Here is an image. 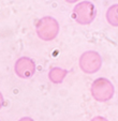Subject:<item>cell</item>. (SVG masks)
<instances>
[{"mask_svg": "<svg viewBox=\"0 0 118 121\" xmlns=\"http://www.w3.org/2000/svg\"><path fill=\"white\" fill-rule=\"evenodd\" d=\"M69 74V71L66 69L59 68V66H54L48 72V79L53 82V84H61L64 80L66 76Z\"/></svg>", "mask_w": 118, "mask_h": 121, "instance_id": "8992f818", "label": "cell"}, {"mask_svg": "<svg viewBox=\"0 0 118 121\" xmlns=\"http://www.w3.org/2000/svg\"><path fill=\"white\" fill-rule=\"evenodd\" d=\"M91 96L97 102H107L112 100L115 94V87L109 79L99 77L95 79L90 87Z\"/></svg>", "mask_w": 118, "mask_h": 121, "instance_id": "7a4b0ae2", "label": "cell"}, {"mask_svg": "<svg viewBox=\"0 0 118 121\" xmlns=\"http://www.w3.org/2000/svg\"><path fill=\"white\" fill-rule=\"evenodd\" d=\"M3 103H5V100H3V95H2V93L0 92V109H1V107L3 106Z\"/></svg>", "mask_w": 118, "mask_h": 121, "instance_id": "30bf717a", "label": "cell"}, {"mask_svg": "<svg viewBox=\"0 0 118 121\" xmlns=\"http://www.w3.org/2000/svg\"><path fill=\"white\" fill-rule=\"evenodd\" d=\"M60 31L58 21L53 16H44L36 24V33L42 41L50 42L55 40Z\"/></svg>", "mask_w": 118, "mask_h": 121, "instance_id": "6da1fadb", "label": "cell"}, {"mask_svg": "<svg viewBox=\"0 0 118 121\" xmlns=\"http://www.w3.org/2000/svg\"><path fill=\"white\" fill-rule=\"evenodd\" d=\"M90 121H109L105 117H102V116H95L91 119Z\"/></svg>", "mask_w": 118, "mask_h": 121, "instance_id": "ba28073f", "label": "cell"}, {"mask_svg": "<svg viewBox=\"0 0 118 121\" xmlns=\"http://www.w3.org/2000/svg\"><path fill=\"white\" fill-rule=\"evenodd\" d=\"M107 23L113 27H117L118 26V3L111 5L107 9L106 14H105Z\"/></svg>", "mask_w": 118, "mask_h": 121, "instance_id": "52a82bcc", "label": "cell"}, {"mask_svg": "<svg viewBox=\"0 0 118 121\" xmlns=\"http://www.w3.org/2000/svg\"><path fill=\"white\" fill-rule=\"evenodd\" d=\"M78 65L85 74H95L102 66V57L95 50H87L81 55Z\"/></svg>", "mask_w": 118, "mask_h": 121, "instance_id": "277c9868", "label": "cell"}, {"mask_svg": "<svg viewBox=\"0 0 118 121\" xmlns=\"http://www.w3.org/2000/svg\"><path fill=\"white\" fill-rule=\"evenodd\" d=\"M36 65L34 60L29 57H21L16 60L14 64V72L16 76L22 79H29L36 74Z\"/></svg>", "mask_w": 118, "mask_h": 121, "instance_id": "5b68a950", "label": "cell"}, {"mask_svg": "<svg viewBox=\"0 0 118 121\" xmlns=\"http://www.w3.org/2000/svg\"><path fill=\"white\" fill-rule=\"evenodd\" d=\"M18 121H34L32 118H30V117H23V118H21Z\"/></svg>", "mask_w": 118, "mask_h": 121, "instance_id": "9c48e42d", "label": "cell"}, {"mask_svg": "<svg viewBox=\"0 0 118 121\" xmlns=\"http://www.w3.org/2000/svg\"><path fill=\"white\" fill-rule=\"evenodd\" d=\"M72 17L78 25H89L97 17V8L91 1H81L73 9Z\"/></svg>", "mask_w": 118, "mask_h": 121, "instance_id": "3957f363", "label": "cell"}]
</instances>
